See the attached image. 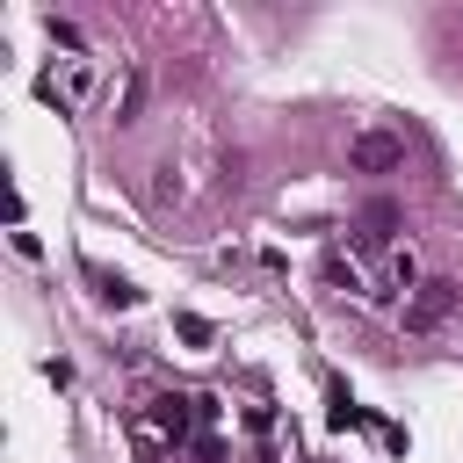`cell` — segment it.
<instances>
[{"label": "cell", "instance_id": "ba28073f", "mask_svg": "<svg viewBox=\"0 0 463 463\" xmlns=\"http://www.w3.org/2000/svg\"><path fill=\"white\" fill-rule=\"evenodd\" d=\"M174 333H181L188 347H210V340H217V333H210V318H195V311H181V318H174Z\"/></svg>", "mask_w": 463, "mask_h": 463}, {"label": "cell", "instance_id": "9c48e42d", "mask_svg": "<svg viewBox=\"0 0 463 463\" xmlns=\"http://www.w3.org/2000/svg\"><path fill=\"white\" fill-rule=\"evenodd\" d=\"M188 456H195V463H224V441H217V434H195Z\"/></svg>", "mask_w": 463, "mask_h": 463}, {"label": "cell", "instance_id": "52a82bcc", "mask_svg": "<svg viewBox=\"0 0 463 463\" xmlns=\"http://www.w3.org/2000/svg\"><path fill=\"white\" fill-rule=\"evenodd\" d=\"M326 282H333V289H362V268H354L347 253H326Z\"/></svg>", "mask_w": 463, "mask_h": 463}, {"label": "cell", "instance_id": "277c9868", "mask_svg": "<svg viewBox=\"0 0 463 463\" xmlns=\"http://www.w3.org/2000/svg\"><path fill=\"white\" fill-rule=\"evenodd\" d=\"M145 420H152V434H166L174 449H181V441H195V434H188V427H195V398H152V412H145Z\"/></svg>", "mask_w": 463, "mask_h": 463}, {"label": "cell", "instance_id": "8992f818", "mask_svg": "<svg viewBox=\"0 0 463 463\" xmlns=\"http://www.w3.org/2000/svg\"><path fill=\"white\" fill-rule=\"evenodd\" d=\"M94 282H101V304H116V311H130V304H137V289H130L123 275H109V268H94Z\"/></svg>", "mask_w": 463, "mask_h": 463}, {"label": "cell", "instance_id": "7a4b0ae2", "mask_svg": "<svg viewBox=\"0 0 463 463\" xmlns=\"http://www.w3.org/2000/svg\"><path fill=\"white\" fill-rule=\"evenodd\" d=\"M456 297H463V289H456L449 275H427V282L405 297V333H434V326L456 311Z\"/></svg>", "mask_w": 463, "mask_h": 463}, {"label": "cell", "instance_id": "5b68a950", "mask_svg": "<svg viewBox=\"0 0 463 463\" xmlns=\"http://www.w3.org/2000/svg\"><path fill=\"white\" fill-rule=\"evenodd\" d=\"M137 109H145V72L130 65V72H123V87H116V123H137Z\"/></svg>", "mask_w": 463, "mask_h": 463}, {"label": "cell", "instance_id": "30bf717a", "mask_svg": "<svg viewBox=\"0 0 463 463\" xmlns=\"http://www.w3.org/2000/svg\"><path fill=\"white\" fill-rule=\"evenodd\" d=\"M43 29H51V43H65V51H80V29H72V22H58V14H51Z\"/></svg>", "mask_w": 463, "mask_h": 463}, {"label": "cell", "instance_id": "6da1fadb", "mask_svg": "<svg viewBox=\"0 0 463 463\" xmlns=\"http://www.w3.org/2000/svg\"><path fill=\"white\" fill-rule=\"evenodd\" d=\"M398 166H405V137L398 130H354L347 174H398Z\"/></svg>", "mask_w": 463, "mask_h": 463}, {"label": "cell", "instance_id": "3957f363", "mask_svg": "<svg viewBox=\"0 0 463 463\" xmlns=\"http://www.w3.org/2000/svg\"><path fill=\"white\" fill-rule=\"evenodd\" d=\"M398 224H405V210H398L391 195H376V203L354 217V246H369V253H376V246H391V239H398Z\"/></svg>", "mask_w": 463, "mask_h": 463}]
</instances>
